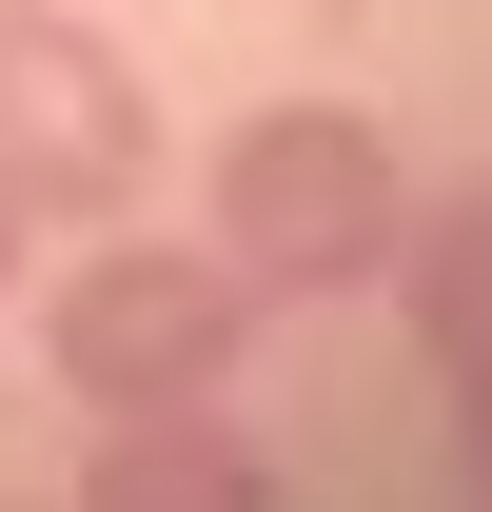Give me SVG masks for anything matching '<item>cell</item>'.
Returning a JSON list of instances; mask_svg holds the SVG:
<instances>
[{
    "label": "cell",
    "mask_w": 492,
    "mask_h": 512,
    "mask_svg": "<svg viewBox=\"0 0 492 512\" xmlns=\"http://www.w3.org/2000/svg\"><path fill=\"white\" fill-rule=\"evenodd\" d=\"M197 197H217L197 237L256 276V316H276V296H374L394 237H414V158H394L355 99H256Z\"/></svg>",
    "instance_id": "1"
},
{
    "label": "cell",
    "mask_w": 492,
    "mask_h": 512,
    "mask_svg": "<svg viewBox=\"0 0 492 512\" xmlns=\"http://www.w3.org/2000/svg\"><path fill=\"white\" fill-rule=\"evenodd\" d=\"M256 355V276L217 237H138V217H99V237L60 256V296H40V375L79 394V414H178V394H237Z\"/></svg>",
    "instance_id": "2"
},
{
    "label": "cell",
    "mask_w": 492,
    "mask_h": 512,
    "mask_svg": "<svg viewBox=\"0 0 492 512\" xmlns=\"http://www.w3.org/2000/svg\"><path fill=\"white\" fill-rule=\"evenodd\" d=\"M0 158H20V197L40 217H119V197H158V99H138V60L79 20V0H0Z\"/></svg>",
    "instance_id": "3"
},
{
    "label": "cell",
    "mask_w": 492,
    "mask_h": 512,
    "mask_svg": "<svg viewBox=\"0 0 492 512\" xmlns=\"http://www.w3.org/2000/svg\"><path fill=\"white\" fill-rule=\"evenodd\" d=\"M60 512H276V453H256L217 394H178V414H99V453H79Z\"/></svg>",
    "instance_id": "4"
},
{
    "label": "cell",
    "mask_w": 492,
    "mask_h": 512,
    "mask_svg": "<svg viewBox=\"0 0 492 512\" xmlns=\"http://www.w3.org/2000/svg\"><path fill=\"white\" fill-rule=\"evenodd\" d=\"M394 296H414V355H433V375H453V394H492V197H414Z\"/></svg>",
    "instance_id": "5"
},
{
    "label": "cell",
    "mask_w": 492,
    "mask_h": 512,
    "mask_svg": "<svg viewBox=\"0 0 492 512\" xmlns=\"http://www.w3.org/2000/svg\"><path fill=\"white\" fill-rule=\"evenodd\" d=\"M20 256H40V197H20V158H0V296H20Z\"/></svg>",
    "instance_id": "6"
},
{
    "label": "cell",
    "mask_w": 492,
    "mask_h": 512,
    "mask_svg": "<svg viewBox=\"0 0 492 512\" xmlns=\"http://www.w3.org/2000/svg\"><path fill=\"white\" fill-rule=\"evenodd\" d=\"M453 434H473V473H492V394H453Z\"/></svg>",
    "instance_id": "7"
}]
</instances>
